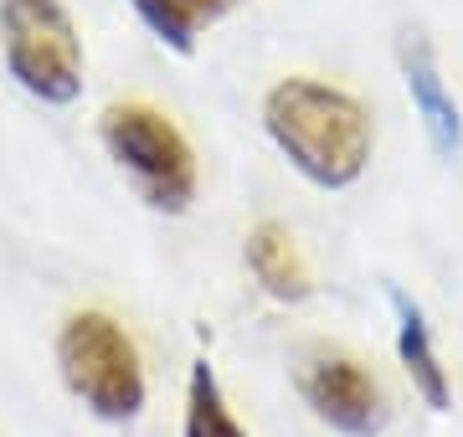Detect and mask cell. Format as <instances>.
<instances>
[{
	"mask_svg": "<svg viewBox=\"0 0 463 437\" xmlns=\"http://www.w3.org/2000/svg\"><path fill=\"white\" fill-rule=\"evenodd\" d=\"M263 124L288 165L325 191L355 185L371 160V114L345 88L319 78H283L279 88H268Z\"/></svg>",
	"mask_w": 463,
	"mask_h": 437,
	"instance_id": "cell-1",
	"label": "cell"
},
{
	"mask_svg": "<svg viewBox=\"0 0 463 437\" xmlns=\"http://www.w3.org/2000/svg\"><path fill=\"white\" fill-rule=\"evenodd\" d=\"M57 370L67 391L103 422H129L145 412V366L124 324L83 309L57 335Z\"/></svg>",
	"mask_w": 463,
	"mask_h": 437,
	"instance_id": "cell-2",
	"label": "cell"
},
{
	"mask_svg": "<svg viewBox=\"0 0 463 437\" xmlns=\"http://www.w3.org/2000/svg\"><path fill=\"white\" fill-rule=\"evenodd\" d=\"M103 150L129 170V181L139 185L155 211H185L196 201V154L185 144V135L170 124L160 108L149 103H114L99 118Z\"/></svg>",
	"mask_w": 463,
	"mask_h": 437,
	"instance_id": "cell-3",
	"label": "cell"
},
{
	"mask_svg": "<svg viewBox=\"0 0 463 437\" xmlns=\"http://www.w3.org/2000/svg\"><path fill=\"white\" fill-rule=\"evenodd\" d=\"M0 47L32 98L72 103L83 93V42L62 0H0Z\"/></svg>",
	"mask_w": 463,
	"mask_h": 437,
	"instance_id": "cell-4",
	"label": "cell"
},
{
	"mask_svg": "<svg viewBox=\"0 0 463 437\" xmlns=\"http://www.w3.org/2000/svg\"><path fill=\"white\" fill-rule=\"evenodd\" d=\"M298 386H304V402L315 406V417L330 422L335 432L376 437L386 427V396H381L376 376L350 355H315L298 376Z\"/></svg>",
	"mask_w": 463,
	"mask_h": 437,
	"instance_id": "cell-5",
	"label": "cell"
},
{
	"mask_svg": "<svg viewBox=\"0 0 463 437\" xmlns=\"http://www.w3.org/2000/svg\"><path fill=\"white\" fill-rule=\"evenodd\" d=\"M402 72H407V93H412V108L428 129L432 150L438 154H453L463 144V118H458V103L453 93L443 88V72L432 62V47L422 36H407L402 42Z\"/></svg>",
	"mask_w": 463,
	"mask_h": 437,
	"instance_id": "cell-6",
	"label": "cell"
},
{
	"mask_svg": "<svg viewBox=\"0 0 463 437\" xmlns=\"http://www.w3.org/2000/svg\"><path fill=\"white\" fill-rule=\"evenodd\" d=\"M392 309H397V355H402V370L412 376L417 396L432 406V412H448L453 391H448V370L438 360L428 339V324H422V309H417L407 293H392Z\"/></svg>",
	"mask_w": 463,
	"mask_h": 437,
	"instance_id": "cell-7",
	"label": "cell"
},
{
	"mask_svg": "<svg viewBox=\"0 0 463 437\" xmlns=\"http://www.w3.org/2000/svg\"><path fill=\"white\" fill-rule=\"evenodd\" d=\"M248 268L263 284V293H273V299H283V303L309 299V268H304L294 237L283 232L279 221H263L248 237Z\"/></svg>",
	"mask_w": 463,
	"mask_h": 437,
	"instance_id": "cell-8",
	"label": "cell"
},
{
	"mask_svg": "<svg viewBox=\"0 0 463 437\" xmlns=\"http://www.w3.org/2000/svg\"><path fill=\"white\" fill-rule=\"evenodd\" d=\"M185 437H248L242 422L232 417L227 396L216 386V370L206 360H196L191 381H185Z\"/></svg>",
	"mask_w": 463,
	"mask_h": 437,
	"instance_id": "cell-9",
	"label": "cell"
},
{
	"mask_svg": "<svg viewBox=\"0 0 463 437\" xmlns=\"http://www.w3.org/2000/svg\"><path fill=\"white\" fill-rule=\"evenodd\" d=\"M134 11H139V21H145L149 32L160 36L165 47H175V51H191L196 47V26L175 11V0H129Z\"/></svg>",
	"mask_w": 463,
	"mask_h": 437,
	"instance_id": "cell-10",
	"label": "cell"
},
{
	"mask_svg": "<svg viewBox=\"0 0 463 437\" xmlns=\"http://www.w3.org/2000/svg\"><path fill=\"white\" fill-rule=\"evenodd\" d=\"M237 0H175V11H181L191 26H201V21H216L222 11H232Z\"/></svg>",
	"mask_w": 463,
	"mask_h": 437,
	"instance_id": "cell-11",
	"label": "cell"
}]
</instances>
